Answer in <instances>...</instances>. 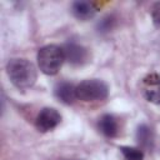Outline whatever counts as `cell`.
Segmentation results:
<instances>
[{"label": "cell", "mask_w": 160, "mask_h": 160, "mask_svg": "<svg viewBox=\"0 0 160 160\" xmlns=\"http://www.w3.org/2000/svg\"><path fill=\"white\" fill-rule=\"evenodd\" d=\"M6 72L12 85L20 90L31 88L38 79L35 66L26 59H10L6 64Z\"/></svg>", "instance_id": "obj_1"}, {"label": "cell", "mask_w": 160, "mask_h": 160, "mask_svg": "<svg viewBox=\"0 0 160 160\" xmlns=\"http://www.w3.org/2000/svg\"><path fill=\"white\" fill-rule=\"evenodd\" d=\"M64 61V50L58 45H46L38 51V65L45 75L58 74Z\"/></svg>", "instance_id": "obj_2"}, {"label": "cell", "mask_w": 160, "mask_h": 160, "mask_svg": "<svg viewBox=\"0 0 160 160\" xmlns=\"http://www.w3.org/2000/svg\"><path fill=\"white\" fill-rule=\"evenodd\" d=\"M108 95L109 88L100 79H86L76 85V99L81 101H101Z\"/></svg>", "instance_id": "obj_3"}, {"label": "cell", "mask_w": 160, "mask_h": 160, "mask_svg": "<svg viewBox=\"0 0 160 160\" xmlns=\"http://www.w3.org/2000/svg\"><path fill=\"white\" fill-rule=\"evenodd\" d=\"M61 121L60 112L54 108H44L36 116L35 126L40 132H48L55 129Z\"/></svg>", "instance_id": "obj_4"}, {"label": "cell", "mask_w": 160, "mask_h": 160, "mask_svg": "<svg viewBox=\"0 0 160 160\" xmlns=\"http://www.w3.org/2000/svg\"><path fill=\"white\" fill-rule=\"evenodd\" d=\"M140 90L142 96L154 104H160V75L149 74L140 84Z\"/></svg>", "instance_id": "obj_5"}, {"label": "cell", "mask_w": 160, "mask_h": 160, "mask_svg": "<svg viewBox=\"0 0 160 160\" xmlns=\"http://www.w3.org/2000/svg\"><path fill=\"white\" fill-rule=\"evenodd\" d=\"M62 50H64L65 60L71 65H82L89 59L88 49L78 42L69 41L62 46Z\"/></svg>", "instance_id": "obj_6"}, {"label": "cell", "mask_w": 160, "mask_h": 160, "mask_svg": "<svg viewBox=\"0 0 160 160\" xmlns=\"http://www.w3.org/2000/svg\"><path fill=\"white\" fill-rule=\"evenodd\" d=\"M55 96L64 104H72L76 99V86L69 81H61L55 86Z\"/></svg>", "instance_id": "obj_7"}, {"label": "cell", "mask_w": 160, "mask_h": 160, "mask_svg": "<svg viewBox=\"0 0 160 160\" xmlns=\"http://www.w3.org/2000/svg\"><path fill=\"white\" fill-rule=\"evenodd\" d=\"M71 11L79 20H88L96 14L98 8L91 1H75L71 6Z\"/></svg>", "instance_id": "obj_8"}, {"label": "cell", "mask_w": 160, "mask_h": 160, "mask_svg": "<svg viewBox=\"0 0 160 160\" xmlns=\"http://www.w3.org/2000/svg\"><path fill=\"white\" fill-rule=\"evenodd\" d=\"M99 130L102 135H105L106 138H114L116 136L118 131H119V125L118 121L115 119V116L110 115V114H105L99 119L98 122Z\"/></svg>", "instance_id": "obj_9"}, {"label": "cell", "mask_w": 160, "mask_h": 160, "mask_svg": "<svg viewBox=\"0 0 160 160\" xmlns=\"http://www.w3.org/2000/svg\"><path fill=\"white\" fill-rule=\"evenodd\" d=\"M136 140H138V142L141 148L151 149L152 144H154V136H152L151 129L145 124L140 125L136 130Z\"/></svg>", "instance_id": "obj_10"}, {"label": "cell", "mask_w": 160, "mask_h": 160, "mask_svg": "<svg viewBox=\"0 0 160 160\" xmlns=\"http://www.w3.org/2000/svg\"><path fill=\"white\" fill-rule=\"evenodd\" d=\"M119 150L121 151L125 160H144V152H142V150H140L138 148L120 146Z\"/></svg>", "instance_id": "obj_11"}, {"label": "cell", "mask_w": 160, "mask_h": 160, "mask_svg": "<svg viewBox=\"0 0 160 160\" xmlns=\"http://www.w3.org/2000/svg\"><path fill=\"white\" fill-rule=\"evenodd\" d=\"M112 24H114V19L111 16H105L104 19H101L98 24V31L104 34V32H108L111 30L112 28Z\"/></svg>", "instance_id": "obj_12"}, {"label": "cell", "mask_w": 160, "mask_h": 160, "mask_svg": "<svg viewBox=\"0 0 160 160\" xmlns=\"http://www.w3.org/2000/svg\"><path fill=\"white\" fill-rule=\"evenodd\" d=\"M151 19H152V24L155 25V28L160 29V1L155 2L151 6Z\"/></svg>", "instance_id": "obj_13"}]
</instances>
